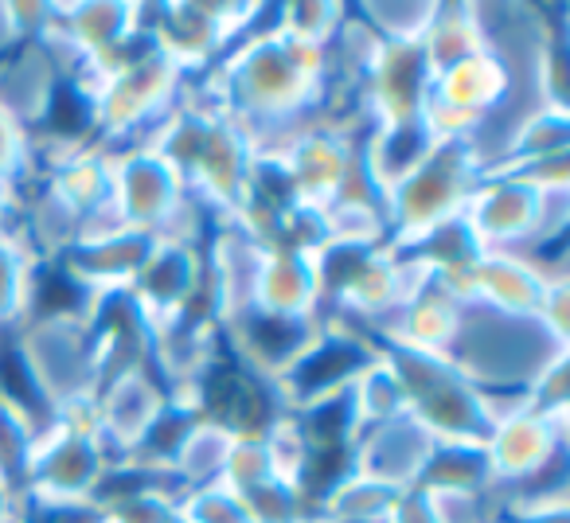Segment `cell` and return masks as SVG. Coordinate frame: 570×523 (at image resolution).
<instances>
[{"mask_svg":"<svg viewBox=\"0 0 570 523\" xmlns=\"http://www.w3.org/2000/svg\"><path fill=\"white\" fill-rule=\"evenodd\" d=\"M20 243L0 235V320H12L28 305L32 278H28V262L17 250Z\"/></svg>","mask_w":570,"mask_h":523,"instance_id":"cell-1","label":"cell"}]
</instances>
